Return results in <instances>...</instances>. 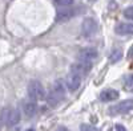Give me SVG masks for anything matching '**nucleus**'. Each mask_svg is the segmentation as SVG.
<instances>
[{"label": "nucleus", "mask_w": 133, "mask_h": 131, "mask_svg": "<svg viewBox=\"0 0 133 131\" xmlns=\"http://www.w3.org/2000/svg\"><path fill=\"white\" fill-rule=\"evenodd\" d=\"M76 15V11L71 7H63L57 11L56 13V21H59V23H64V21H68L71 20L73 16Z\"/></svg>", "instance_id": "7"}, {"label": "nucleus", "mask_w": 133, "mask_h": 131, "mask_svg": "<svg viewBox=\"0 0 133 131\" xmlns=\"http://www.w3.org/2000/svg\"><path fill=\"white\" fill-rule=\"evenodd\" d=\"M97 32V23L92 17H85L81 23V35L85 38H91Z\"/></svg>", "instance_id": "2"}, {"label": "nucleus", "mask_w": 133, "mask_h": 131, "mask_svg": "<svg viewBox=\"0 0 133 131\" xmlns=\"http://www.w3.org/2000/svg\"><path fill=\"white\" fill-rule=\"evenodd\" d=\"M81 80H83V77L80 74H77L75 72H71L68 74V77H66V80H65V83H66V86H68V90L69 91H76L81 85Z\"/></svg>", "instance_id": "6"}, {"label": "nucleus", "mask_w": 133, "mask_h": 131, "mask_svg": "<svg viewBox=\"0 0 133 131\" xmlns=\"http://www.w3.org/2000/svg\"><path fill=\"white\" fill-rule=\"evenodd\" d=\"M2 119H3V123H5L9 127L16 126L20 122V113L19 110H15V109H12V110L11 109H3Z\"/></svg>", "instance_id": "3"}, {"label": "nucleus", "mask_w": 133, "mask_h": 131, "mask_svg": "<svg viewBox=\"0 0 133 131\" xmlns=\"http://www.w3.org/2000/svg\"><path fill=\"white\" fill-rule=\"evenodd\" d=\"M124 16L129 20H133V7H128L125 11H124Z\"/></svg>", "instance_id": "17"}, {"label": "nucleus", "mask_w": 133, "mask_h": 131, "mask_svg": "<svg viewBox=\"0 0 133 131\" xmlns=\"http://www.w3.org/2000/svg\"><path fill=\"white\" fill-rule=\"evenodd\" d=\"M66 89H68V86H66V83L64 82V80H56L55 81V83L52 85V91L56 93L57 95H60L61 98L65 97V93H66Z\"/></svg>", "instance_id": "10"}, {"label": "nucleus", "mask_w": 133, "mask_h": 131, "mask_svg": "<svg viewBox=\"0 0 133 131\" xmlns=\"http://www.w3.org/2000/svg\"><path fill=\"white\" fill-rule=\"evenodd\" d=\"M125 85L127 86H133V74H130V75H128V77H127Z\"/></svg>", "instance_id": "18"}, {"label": "nucleus", "mask_w": 133, "mask_h": 131, "mask_svg": "<svg viewBox=\"0 0 133 131\" xmlns=\"http://www.w3.org/2000/svg\"><path fill=\"white\" fill-rule=\"evenodd\" d=\"M133 110V99H125V101H121L115 106H110L109 107V113L110 114H127L129 111Z\"/></svg>", "instance_id": "4"}, {"label": "nucleus", "mask_w": 133, "mask_h": 131, "mask_svg": "<svg viewBox=\"0 0 133 131\" xmlns=\"http://www.w3.org/2000/svg\"><path fill=\"white\" fill-rule=\"evenodd\" d=\"M28 95H29L31 99H33V101L43 99V98L45 97L44 86L41 85V82H40V81L32 80V81L28 83Z\"/></svg>", "instance_id": "1"}, {"label": "nucleus", "mask_w": 133, "mask_h": 131, "mask_svg": "<svg viewBox=\"0 0 133 131\" xmlns=\"http://www.w3.org/2000/svg\"><path fill=\"white\" fill-rule=\"evenodd\" d=\"M25 131H35V130H32V128H28V130H25Z\"/></svg>", "instance_id": "22"}, {"label": "nucleus", "mask_w": 133, "mask_h": 131, "mask_svg": "<svg viewBox=\"0 0 133 131\" xmlns=\"http://www.w3.org/2000/svg\"><path fill=\"white\" fill-rule=\"evenodd\" d=\"M92 69V62H85V61H79L72 65V72L80 74L81 77H85V75L91 72Z\"/></svg>", "instance_id": "8"}, {"label": "nucleus", "mask_w": 133, "mask_h": 131, "mask_svg": "<svg viewBox=\"0 0 133 131\" xmlns=\"http://www.w3.org/2000/svg\"><path fill=\"white\" fill-rule=\"evenodd\" d=\"M80 131H97V128L92 125H88V123H83L80 126Z\"/></svg>", "instance_id": "16"}, {"label": "nucleus", "mask_w": 133, "mask_h": 131, "mask_svg": "<svg viewBox=\"0 0 133 131\" xmlns=\"http://www.w3.org/2000/svg\"><path fill=\"white\" fill-rule=\"evenodd\" d=\"M116 33L120 35V36L133 35V24H130V23H120L116 27Z\"/></svg>", "instance_id": "12"}, {"label": "nucleus", "mask_w": 133, "mask_h": 131, "mask_svg": "<svg viewBox=\"0 0 133 131\" xmlns=\"http://www.w3.org/2000/svg\"><path fill=\"white\" fill-rule=\"evenodd\" d=\"M121 58H123V50H121L120 48L113 49V50H112V53H110V56H109V61L112 62V64H115V62L120 61Z\"/></svg>", "instance_id": "14"}, {"label": "nucleus", "mask_w": 133, "mask_h": 131, "mask_svg": "<svg viewBox=\"0 0 133 131\" xmlns=\"http://www.w3.org/2000/svg\"><path fill=\"white\" fill-rule=\"evenodd\" d=\"M98 56V52L96 48H83L77 53V58L79 61H85V62H93Z\"/></svg>", "instance_id": "5"}, {"label": "nucleus", "mask_w": 133, "mask_h": 131, "mask_svg": "<svg viewBox=\"0 0 133 131\" xmlns=\"http://www.w3.org/2000/svg\"><path fill=\"white\" fill-rule=\"evenodd\" d=\"M61 99H63V98H61L60 95H57L56 93H53L52 90L47 94V102H48L49 106H57Z\"/></svg>", "instance_id": "13"}, {"label": "nucleus", "mask_w": 133, "mask_h": 131, "mask_svg": "<svg viewBox=\"0 0 133 131\" xmlns=\"http://www.w3.org/2000/svg\"><path fill=\"white\" fill-rule=\"evenodd\" d=\"M55 2L60 7H71L75 3V0H55Z\"/></svg>", "instance_id": "15"}, {"label": "nucleus", "mask_w": 133, "mask_h": 131, "mask_svg": "<svg viewBox=\"0 0 133 131\" xmlns=\"http://www.w3.org/2000/svg\"><path fill=\"white\" fill-rule=\"evenodd\" d=\"M118 98V91L115 89H105L100 93V99L103 102H110Z\"/></svg>", "instance_id": "11"}, {"label": "nucleus", "mask_w": 133, "mask_h": 131, "mask_svg": "<svg viewBox=\"0 0 133 131\" xmlns=\"http://www.w3.org/2000/svg\"><path fill=\"white\" fill-rule=\"evenodd\" d=\"M115 130H116V131H127V128H125L123 125H116V126H115Z\"/></svg>", "instance_id": "19"}, {"label": "nucleus", "mask_w": 133, "mask_h": 131, "mask_svg": "<svg viewBox=\"0 0 133 131\" xmlns=\"http://www.w3.org/2000/svg\"><path fill=\"white\" fill-rule=\"evenodd\" d=\"M128 57H129V58H132V57H133V47L130 48V50H129V53H128Z\"/></svg>", "instance_id": "20"}, {"label": "nucleus", "mask_w": 133, "mask_h": 131, "mask_svg": "<svg viewBox=\"0 0 133 131\" xmlns=\"http://www.w3.org/2000/svg\"><path fill=\"white\" fill-rule=\"evenodd\" d=\"M57 131H69V130L66 128V127H60V128H59Z\"/></svg>", "instance_id": "21"}, {"label": "nucleus", "mask_w": 133, "mask_h": 131, "mask_svg": "<svg viewBox=\"0 0 133 131\" xmlns=\"http://www.w3.org/2000/svg\"><path fill=\"white\" fill-rule=\"evenodd\" d=\"M37 111V105H36V101H33V99H27L23 102V113L27 118H31L36 114Z\"/></svg>", "instance_id": "9"}]
</instances>
